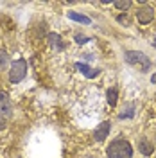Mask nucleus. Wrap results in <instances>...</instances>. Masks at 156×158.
<instances>
[{
    "label": "nucleus",
    "mask_w": 156,
    "mask_h": 158,
    "mask_svg": "<svg viewBox=\"0 0 156 158\" xmlns=\"http://www.w3.org/2000/svg\"><path fill=\"white\" fill-rule=\"evenodd\" d=\"M108 156L109 158H133V148L127 140H113L106 149Z\"/></svg>",
    "instance_id": "f257e3e1"
},
{
    "label": "nucleus",
    "mask_w": 156,
    "mask_h": 158,
    "mask_svg": "<svg viewBox=\"0 0 156 158\" xmlns=\"http://www.w3.org/2000/svg\"><path fill=\"white\" fill-rule=\"evenodd\" d=\"M126 63L133 65V67H138V69H142L144 72L149 70V67H151L149 58H147L144 52H140V50H127L126 52Z\"/></svg>",
    "instance_id": "f03ea898"
},
{
    "label": "nucleus",
    "mask_w": 156,
    "mask_h": 158,
    "mask_svg": "<svg viewBox=\"0 0 156 158\" xmlns=\"http://www.w3.org/2000/svg\"><path fill=\"white\" fill-rule=\"evenodd\" d=\"M27 76V61L25 59H16L13 61L11 65V70H9V81L13 85H16L20 81H23Z\"/></svg>",
    "instance_id": "7ed1b4c3"
},
{
    "label": "nucleus",
    "mask_w": 156,
    "mask_h": 158,
    "mask_svg": "<svg viewBox=\"0 0 156 158\" xmlns=\"http://www.w3.org/2000/svg\"><path fill=\"white\" fill-rule=\"evenodd\" d=\"M13 113V104H11L9 94L0 90V117H9Z\"/></svg>",
    "instance_id": "20e7f679"
},
{
    "label": "nucleus",
    "mask_w": 156,
    "mask_h": 158,
    "mask_svg": "<svg viewBox=\"0 0 156 158\" xmlns=\"http://www.w3.org/2000/svg\"><path fill=\"white\" fill-rule=\"evenodd\" d=\"M137 18L140 23H149V22H153V18H154V9L149 7V6H144V7H140L137 11Z\"/></svg>",
    "instance_id": "39448f33"
},
{
    "label": "nucleus",
    "mask_w": 156,
    "mask_h": 158,
    "mask_svg": "<svg viewBox=\"0 0 156 158\" xmlns=\"http://www.w3.org/2000/svg\"><path fill=\"white\" fill-rule=\"evenodd\" d=\"M109 122L108 120H104L102 124H99V128L95 129V133H93V137H95V140L97 142H104L106 140V137H108V133H109Z\"/></svg>",
    "instance_id": "423d86ee"
},
{
    "label": "nucleus",
    "mask_w": 156,
    "mask_h": 158,
    "mask_svg": "<svg viewBox=\"0 0 156 158\" xmlns=\"http://www.w3.org/2000/svg\"><path fill=\"white\" fill-rule=\"evenodd\" d=\"M138 149H140L142 156H151L153 151H154V146H153L147 138H140V142H138Z\"/></svg>",
    "instance_id": "0eeeda50"
},
{
    "label": "nucleus",
    "mask_w": 156,
    "mask_h": 158,
    "mask_svg": "<svg viewBox=\"0 0 156 158\" xmlns=\"http://www.w3.org/2000/svg\"><path fill=\"white\" fill-rule=\"evenodd\" d=\"M76 67H77V69L81 70V72H83V74H84L86 77H90V79H93V77H97V76H99V70H95V69H90L88 65H83V63H77Z\"/></svg>",
    "instance_id": "6e6552de"
},
{
    "label": "nucleus",
    "mask_w": 156,
    "mask_h": 158,
    "mask_svg": "<svg viewBox=\"0 0 156 158\" xmlns=\"http://www.w3.org/2000/svg\"><path fill=\"white\" fill-rule=\"evenodd\" d=\"M68 18L70 20H76V22H79V23H84V25H90V23H92V20L88 18V16H84V15H79V13H76V11H70V13H68Z\"/></svg>",
    "instance_id": "1a4fd4ad"
},
{
    "label": "nucleus",
    "mask_w": 156,
    "mask_h": 158,
    "mask_svg": "<svg viewBox=\"0 0 156 158\" xmlns=\"http://www.w3.org/2000/svg\"><path fill=\"white\" fill-rule=\"evenodd\" d=\"M7 65H9V56L4 49H0V72L7 69Z\"/></svg>",
    "instance_id": "9d476101"
},
{
    "label": "nucleus",
    "mask_w": 156,
    "mask_h": 158,
    "mask_svg": "<svg viewBox=\"0 0 156 158\" xmlns=\"http://www.w3.org/2000/svg\"><path fill=\"white\" fill-rule=\"evenodd\" d=\"M106 95H108V104H109V106H115V104H117V97H118L117 90H115V88H109L106 92Z\"/></svg>",
    "instance_id": "9b49d317"
},
{
    "label": "nucleus",
    "mask_w": 156,
    "mask_h": 158,
    "mask_svg": "<svg viewBox=\"0 0 156 158\" xmlns=\"http://www.w3.org/2000/svg\"><path fill=\"white\" fill-rule=\"evenodd\" d=\"M49 41H50V45H58V47H61V36L59 34H49Z\"/></svg>",
    "instance_id": "f8f14e48"
},
{
    "label": "nucleus",
    "mask_w": 156,
    "mask_h": 158,
    "mask_svg": "<svg viewBox=\"0 0 156 158\" xmlns=\"http://www.w3.org/2000/svg\"><path fill=\"white\" fill-rule=\"evenodd\" d=\"M113 6H115V7H117V9H129V7H131V2H129V0H124V2H113Z\"/></svg>",
    "instance_id": "ddd939ff"
},
{
    "label": "nucleus",
    "mask_w": 156,
    "mask_h": 158,
    "mask_svg": "<svg viewBox=\"0 0 156 158\" xmlns=\"http://www.w3.org/2000/svg\"><path fill=\"white\" fill-rule=\"evenodd\" d=\"M118 22H120V23H124V25H129V18H127L126 15H118Z\"/></svg>",
    "instance_id": "4468645a"
},
{
    "label": "nucleus",
    "mask_w": 156,
    "mask_h": 158,
    "mask_svg": "<svg viewBox=\"0 0 156 158\" xmlns=\"http://www.w3.org/2000/svg\"><path fill=\"white\" fill-rule=\"evenodd\" d=\"M76 40H77V43H86L88 41V38L83 36V34H76Z\"/></svg>",
    "instance_id": "2eb2a0df"
},
{
    "label": "nucleus",
    "mask_w": 156,
    "mask_h": 158,
    "mask_svg": "<svg viewBox=\"0 0 156 158\" xmlns=\"http://www.w3.org/2000/svg\"><path fill=\"white\" fill-rule=\"evenodd\" d=\"M126 117H133V108L129 110V111H124V113H120V118H126Z\"/></svg>",
    "instance_id": "dca6fc26"
},
{
    "label": "nucleus",
    "mask_w": 156,
    "mask_h": 158,
    "mask_svg": "<svg viewBox=\"0 0 156 158\" xmlns=\"http://www.w3.org/2000/svg\"><path fill=\"white\" fill-rule=\"evenodd\" d=\"M4 126H6V122H4V118H0V131L4 129Z\"/></svg>",
    "instance_id": "f3484780"
},
{
    "label": "nucleus",
    "mask_w": 156,
    "mask_h": 158,
    "mask_svg": "<svg viewBox=\"0 0 156 158\" xmlns=\"http://www.w3.org/2000/svg\"><path fill=\"white\" fill-rule=\"evenodd\" d=\"M151 81H153V83H156V74H153V77H151Z\"/></svg>",
    "instance_id": "a211bd4d"
},
{
    "label": "nucleus",
    "mask_w": 156,
    "mask_h": 158,
    "mask_svg": "<svg viewBox=\"0 0 156 158\" xmlns=\"http://www.w3.org/2000/svg\"><path fill=\"white\" fill-rule=\"evenodd\" d=\"M154 45H156V38H154Z\"/></svg>",
    "instance_id": "6ab92c4d"
}]
</instances>
